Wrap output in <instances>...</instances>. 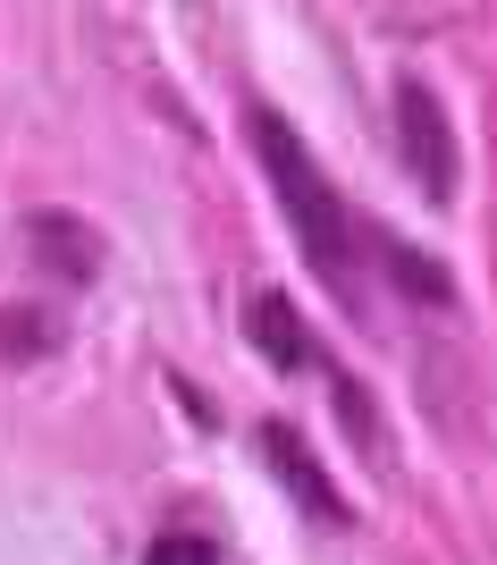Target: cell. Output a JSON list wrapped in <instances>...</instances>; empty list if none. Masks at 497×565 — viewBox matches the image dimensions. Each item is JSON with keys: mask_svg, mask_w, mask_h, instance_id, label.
<instances>
[{"mask_svg": "<svg viewBox=\"0 0 497 565\" xmlns=\"http://www.w3.org/2000/svg\"><path fill=\"white\" fill-rule=\"evenodd\" d=\"M25 262L51 270V279H68V287H85V279H101L110 245H101L94 220H76V212H34L25 220Z\"/></svg>", "mask_w": 497, "mask_h": 565, "instance_id": "4", "label": "cell"}, {"mask_svg": "<svg viewBox=\"0 0 497 565\" xmlns=\"http://www.w3.org/2000/svg\"><path fill=\"white\" fill-rule=\"evenodd\" d=\"M51 338H60L51 312H0V363H34V354H51Z\"/></svg>", "mask_w": 497, "mask_h": 565, "instance_id": "7", "label": "cell"}, {"mask_svg": "<svg viewBox=\"0 0 497 565\" xmlns=\"http://www.w3.org/2000/svg\"><path fill=\"white\" fill-rule=\"evenodd\" d=\"M245 330H253V347L279 363V372H329L321 363V347H312V330H304V312L287 305L279 287H261L253 305H245Z\"/></svg>", "mask_w": 497, "mask_h": 565, "instance_id": "5", "label": "cell"}, {"mask_svg": "<svg viewBox=\"0 0 497 565\" xmlns=\"http://www.w3.org/2000/svg\"><path fill=\"white\" fill-rule=\"evenodd\" d=\"M245 136H253V161H261V178H270V194H279V212H287V228H295V245H304V262L329 287H355V212H346V194L321 178L304 136H295L279 110H261V102L245 110Z\"/></svg>", "mask_w": 497, "mask_h": 565, "instance_id": "1", "label": "cell"}, {"mask_svg": "<svg viewBox=\"0 0 497 565\" xmlns=\"http://www.w3.org/2000/svg\"><path fill=\"white\" fill-rule=\"evenodd\" d=\"M355 254H379V262H388V279H397L404 296H422V305H455V279H447V270H439L430 254H413V245H397L388 228H363V220H355Z\"/></svg>", "mask_w": 497, "mask_h": 565, "instance_id": "6", "label": "cell"}, {"mask_svg": "<svg viewBox=\"0 0 497 565\" xmlns=\"http://www.w3.org/2000/svg\"><path fill=\"white\" fill-rule=\"evenodd\" d=\"M261 456H270V472H279V490L304 507L312 523H355V507H346V490L329 481V465L312 456V439L295 423H261Z\"/></svg>", "mask_w": 497, "mask_h": 565, "instance_id": "3", "label": "cell"}, {"mask_svg": "<svg viewBox=\"0 0 497 565\" xmlns=\"http://www.w3.org/2000/svg\"><path fill=\"white\" fill-rule=\"evenodd\" d=\"M143 565H219V548L203 541V532H161Z\"/></svg>", "mask_w": 497, "mask_h": 565, "instance_id": "8", "label": "cell"}, {"mask_svg": "<svg viewBox=\"0 0 497 565\" xmlns=\"http://www.w3.org/2000/svg\"><path fill=\"white\" fill-rule=\"evenodd\" d=\"M397 152H404V169H413L422 203L447 212V203H455V127H447V102L430 94L422 76L397 85Z\"/></svg>", "mask_w": 497, "mask_h": 565, "instance_id": "2", "label": "cell"}]
</instances>
